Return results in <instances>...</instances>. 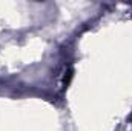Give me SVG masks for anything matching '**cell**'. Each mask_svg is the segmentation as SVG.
<instances>
[{"label":"cell","mask_w":132,"mask_h":131,"mask_svg":"<svg viewBox=\"0 0 132 131\" xmlns=\"http://www.w3.org/2000/svg\"><path fill=\"white\" fill-rule=\"evenodd\" d=\"M71 79H72V69H71V68H68V69H65L63 77H62V86H63V88H68V85H69Z\"/></svg>","instance_id":"1"}]
</instances>
